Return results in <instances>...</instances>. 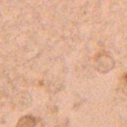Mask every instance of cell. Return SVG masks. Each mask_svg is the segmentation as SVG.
Wrapping results in <instances>:
<instances>
[{
    "instance_id": "6da1fadb",
    "label": "cell",
    "mask_w": 127,
    "mask_h": 127,
    "mask_svg": "<svg viewBox=\"0 0 127 127\" xmlns=\"http://www.w3.org/2000/svg\"><path fill=\"white\" fill-rule=\"evenodd\" d=\"M94 67L100 74H107L114 69L115 60L107 54H97L94 58Z\"/></svg>"
},
{
    "instance_id": "7a4b0ae2",
    "label": "cell",
    "mask_w": 127,
    "mask_h": 127,
    "mask_svg": "<svg viewBox=\"0 0 127 127\" xmlns=\"http://www.w3.org/2000/svg\"><path fill=\"white\" fill-rule=\"evenodd\" d=\"M36 118L31 115H26V116L21 117L18 122L17 127H35L36 126Z\"/></svg>"
},
{
    "instance_id": "3957f363",
    "label": "cell",
    "mask_w": 127,
    "mask_h": 127,
    "mask_svg": "<svg viewBox=\"0 0 127 127\" xmlns=\"http://www.w3.org/2000/svg\"><path fill=\"white\" fill-rule=\"evenodd\" d=\"M121 89L125 95H127V74H125L121 81Z\"/></svg>"
}]
</instances>
